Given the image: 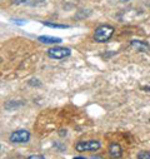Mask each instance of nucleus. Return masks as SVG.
<instances>
[{
	"label": "nucleus",
	"mask_w": 150,
	"mask_h": 159,
	"mask_svg": "<svg viewBox=\"0 0 150 159\" xmlns=\"http://www.w3.org/2000/svg\"><path fill=\"white\" fill-rule=\"evenodd\" d=\"M115 29L113 28L111 25H100L95 29L94 31V40L96 43H106L109 42V39L113 36V34H114Z\"/></svg>",
	"instance_id": "obj_1"
},
{
	"label": "nucleus",
	"mask_w": 150,
	"mask_h": 159,
	"mask_svg": "<svg viewBox=\"0 0 150 159\" xmlns=\"http://www.w3.org/2000/svg\"><path fill=\"white\" fill-rule=\"evenodd\" d=\"M101 147L99 140H83L75 144V149L78 152H96Z\"/></svg>",
	"instance_id": "obj_2"
},
{
	"label": "nucleus",
	"mask_w": 150,
	"mask_h": 159,
	"mask_svg": "<svg viewBox=\"0 0 150 159\" xmlns=\"http://www.w3.org/2000/svg\"><path fill=\"white\" fill-rule=\"evenodd\" d=\"M71 54V50L69 48H60V47H55V48H51L48 50V57L51 58V59H56V60H60V59H64L66 57H69Z\"/></svg>",
	"instance_id": "obj_3"
},
{
	"label": "nucleus",
	"mask_w": 150,
	"mask_h": 159,
	"mask_svg": "<svg viewBox=\"0 0 150 159\" xmlns=\"http://www.w3.org/2000/svg\"><path fill=\"white\" fill-rule=\"evenodd\" d=\"M9 139L13 143H19V144L20 143H26L30 139V133L28 130H25V129H19L16 132H13L10 134V138Z\"/></svg>",
	"instance_id": "obj_4"
},
{
	"label": "nucleus",
	"mask_w": 150,
	"mask_h": 159,
	"mask_svg": "<svg viewBox=\"0 0 150 159\" xmlns=\"http://www.w3.org/2000/svg\"><path fill=\"white\" fill-rule=\"evenodd\" d=\"M130 47L134 48L136 52H140V53H148L150 50V44L148 42L139 40V39H134V40H131Z\"/></svg>",
	"instance_id": "obj_5"
},
{
	"label": "nucleus",
	"mask_w": 150,
	"mask_h": 159,
	"mask_svg": "<svg viewBox=\"0 0 150 159\" xmlns=\"http://www.w3.org/2000/svg\"><path fill=\"white\" fill-rule=\"evenodd\" d=\"M108 150H109V155L111 159H120L123 157V148L118 143H111Z\"/></svg>",
	"instance_id": "obj_6"
},
{
	"label": "nucleus",
	"mask_w": 150,
	"mask_h": 159,
	"mask_svg": "<svg viewBox=\"0 0 150 159\" xmlns=\"http://www.w3.org/2000/svg\"><path fill=\"white\" fill-rule=\"evenodd\" d=\"M38 40L43 44H59L61 43V39L58 36H50V35H42L38 38Z\"/></svg>",
	"instance_id": "obj_7"
},
{
	"label": "nucleus",
	"mask_w": 150,
	"mask_h": 159,
	"mask_svg": "<svg viewBox=\"0 0 150 159\" xmlns=\"http://www.w3.org/2000/svg\"><path fill=\"white\" fill-rule=\"evenodd\" d=\"M45 26H49V28H56V29H65V28H69V25H65V24H54V23H43Z\"/></svg>",
	"instance_id": "obj_8"
},
{
	"label": "nucleus",
	"mask_w": 150,
	"mask_h": 159,
	"mask_svg": "<svg viewBox=\"0 0 150 159\" xmlns=\"http://www.w3.org/2000/svg\"><path fill=\"white\" fill-rule=\"evenodd\" d=\"M138 159H150V152L149 150H140L138 153Z\"/></svg>",
	"instance_id": "obj_9"
},
{
	"label": "nucleus",
	"mask_w": 150,
	"mask_h": 159,
	"mask_svg": "<svg viewBox=\"0 0 150 159\" xmlns=\"http://www.w3.org/2000/svg\"><path fill=\"white\" fill-rule=\"evenodd\" d=\"M28 159H45V157H43L40 154H34V155H30Z\"/></svg>",
	"instance_id": "obj_10"
},
{
	"label": "nucleus",
	"mask_w": 150,
	"mask_h": 159,
	"mask_svg": "<svg viewBox=\"0 0 150 159\" xmlns=\"http://www.w3.org/2000/svg\"><path fill=\"white\" fill-rule=\"evenodd\" d=\"M29 0H13V3L14 4H16V5H19V4H24V3H28Z\"/></svg>",
	"instance_id": "obj_11"
},
{
	"label": "nucleus",
	"mask_w": 150,
	"mask_h": 159,
	"mask_svg": "<svg viewBox=\"0 0 150 159\" xmlns=\"http://www.w3.org/2000/svg\"><path fill=\"white\" fill-rule=\"evenodd\" d=\"M15 24H18V25H24V24H26V21L25 20H20V19H16V20H13Z\"/></svg>",
	"instance_id": "obj_12"
},
{
	"label": "nucleus",
	"mask_w": 150,
	"mask_h": 159,
	"mask_svg": "<svg viewBox=\"0 0 150 159\" xmlns=\"http://www.w3.org/2000/svg\"><path fill=\"white\" fill-rule=\"evenodd\" d=\"M74 159H86V158H84V157H75Z\"/></svg>",
	"instance_id": "obj_13"
},
{
	"label": "nucleus",
	"mask_w": 150,
	"mask_h": 159,
	"mask_svg": "<svg viewBox=\"0 0 150 159\" xmlns=\"http://www.w3.org/2000/svg\"><path fill=\"white\" fill-rule=\"evenodd\" d=\"M121 2H130V0H121Z\"/></svg>",
	"instance_id": "obj_14"
},
{
	"label": "nucleus",
	"mask_w": 150,
	"mask_h": 159,
	"mask_svg": "<svg viewBox=\"0 0 150 159\" xmlns=\"http://www.w3.org/2000/svg\"><path fill=\"white\" fill-rule=\"evenodd\" d=\"M149 93H150V87H149Z\"/></svg>",
	"instance_id": "obj_15"
},
{
	"label": "nucleus",
	"mask_w": 150,
	"mask_h": 159,
	"mask_svg": "<svg viewBox=\"0 0 150 159\" xmlns=\"http://www.w3.org/2000/svg\"><path fill=\"white\" fill-rule=\"evenodd\" d=\"M149 123H150V119H149Z\"/></svg>",
	"instance_id": "obj_16"
},
{
	"label": "nucleus",
	"mask_w": 150,
	"mask_h": 159,
	"mask_svg": "<svg viewBox=\"0 0 150 159\" xmlns=\"http://www.w3.org/2000/svg\"><path fill=\"white\" fill-rule=\"evenodd\" d=\"M149 8H150V5H149Z\"/></svg>",
	"instance_id": "obj_17"
}]
</instances>
